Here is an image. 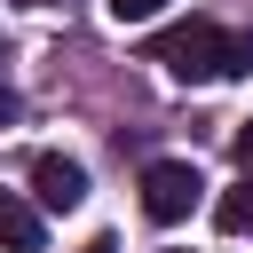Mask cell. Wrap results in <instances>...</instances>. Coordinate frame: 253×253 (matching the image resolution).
<instances>
[{
  "mask_svg": "<svg viewBox=\"0 0 253 253\" xmlns=\"http://www.w3.org/2000/svg\"><path fill=\"white\" fill-rule=\"evenodd\" d=\"M150 63H166L182 87L237 79V71H253V32H229V24H213V16H190V24H174V32L150 40Z\"/></svg>",
  "mask_w": 253,
  "mask_h": 253,
  "instance_id": "cell-1",
  "label": "cell"
},
{
  "mask_svg": "<svg viewBox=\"0 0 253 253\" xmlns=\"http://www.w3.org/2000/svg\"><path fill=\"white\" fill-rule=\"evenodd\" d=\"M198 198H206V174L190 158H150L142 166V213L150 221H182V213H198Z\"/></svg>",
  "mask_w": 253,
  "mask_h": 253,
  "instance_id": "cell-2",
  "label": "cell"
},
{
  "mask_svg": "<svg viewBox=\"0 0 253 253\" xmlns=\"http://www.w3.org/2000/svg\"><path fill=\"white\" fill-rule=\"evenodd\" d=\"M32 198H40L47 213H71V206L87 198V166H79V158H63V150L32 158Z\"/></svg>",
  "mask_w": 253,
  "mask_h": 253,
  "instance_id": "cell-3",
  "label": "cell"
},
{
  "mask_svg": "<svg viewBox=\"0 0 253 253\" xmlns=\"http://www.w3.org/2000/svg\"><path fill=\"white\" fill-rule=\"evenodd\" d=\"M0 245H8V253H40V245H47L40 206H32V198H16V190H0Z\"/></svg>",
  "mask_w": 253,
  "mask_h": 253,
  "instance_id": "cell-4",
  "label": "cell"
},
{
  "mask_svg": "<svg viewBox=\"0 0 253 253\" xmlns=\"http://www.w3.org/2000/svg\"><path fill=\"white\" fill-rule=\"evenodd\" d=\"M213 221H221V229H253V174H245V182L213 206Z\"/></svg>",
  "mask_w": 253,
  "mask_h": 253,
  "instance_id": "cell-5",
  "label": "cell"
},
{
  "mask_svg": "<svg viewBox=\"0 0 253 253\" xmlns=\"http://www.w3.org/2000/svg\"><path fill=\"white\" fill-rule=\"evenodd\" d=\"M103 8H111V16H119V24H150V16H158V8H166V0H103Z\"/></svg>",
  "mask_w": 253,
  "mask_h": 253,
  "instance_id": "cell-6",
  "label": "cell"
},
{
  "mask_svg": "<svg viewBox=\"0 0 253 253\" xmlns=\"http://www.w3.org/2000/svg\"><path fill=\"white\" fill-rule=\"evenodd\" d=\"M237 166H245V174H253V119H245V126H237Z\"/></svg>",
  "mask_w": 253,
  "mask_h": 253,
  "instance_id": "cell-7",
  "label": "cell"
},
{
  "mask_svg": "<svg viewBox=\"0 0 253 253\" xmlns=\"http://www.w3.org/2000/svg\"><path fill=\"white\" fill-rule=\"evenodd\" d=\"M16 119V87H8V71H0V126Z\"/></svg>",
  "mask_w": 253,
  "mask_h": 253,
  "instance_id": "cell-8",
  "label": "cell"
},
{
  "mask_svg": "<svg viewBox=\"0 0 253 253\" xmlns=\"http://www.w3.org/2000/svg\"><path fill=\"white\" fill-rule=\"evenodd\" d=\"M79 253H119V237H95V245H79Z\"/></svg>",
  "mask_w": 253,
  "mask_h": 253,
  "instance_id": "cell-9",
  "label": "cell"
}]
</instances>
